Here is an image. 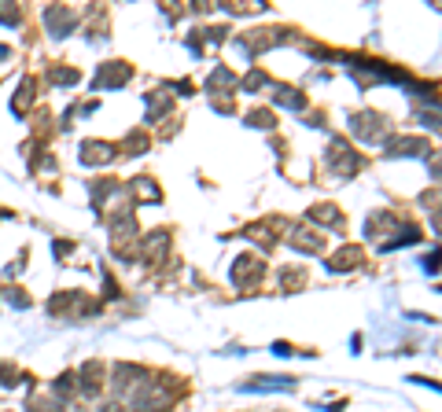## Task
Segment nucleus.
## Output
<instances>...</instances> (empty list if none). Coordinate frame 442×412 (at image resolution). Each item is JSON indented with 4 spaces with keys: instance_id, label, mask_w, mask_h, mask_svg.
I'll return each mask as SVG.
<instances>
[{
    "instance_id": "16",
    "label": "nucleus",
    "mask_w": 442,
    "mask_h": 412,
    "mask_svg": "<svg viewBox=\"0 0 442 412\" xmlns=\"http://www.w3.org/2000/svg\"><path fill=\"white\" fill-rule=\"evenodd\" d=\"M52 81H59V85H74L78 70H52Z\"/></svg>"
},
{
    "instance_id": "13",
    "label": "nucleus",
    "mask_w": 442,
    "mask_h": 412,
    "mask_svg": "<svg viewBox=\"0 0 442 412\" xmlns=\"http://www.w3.org/2000/svg\"><path fill=\"white\" fill-rule=\"evenodd\" d=\"M309 218L321 221V225H336V221H339V213H336L332 206H314V210H309Z\"/></svg>"
},
{
    "instance_id": "9",
    "label": "nucleus",
    "mask_w": 442,
    "mask_h": 412,
    "mask_svg": "<svg viewBox=\"0 0 442 412\" xmlns=\"http://www.w3.org/2000/svg\"><path fill=\"white\" fill-rule=\"evenodd\" d=\"M424 151H431L428 140H395L387 155H424Z\"/></svg>"
},
{
    "instance_id": "3",
    "label": "nucleus",
    "mask_w": 442,
    "mask_h": 412,
    "mask_svg": "<svg viewBox=\"0 0 442 412\" xmlns=\"http://www.w3.org/2000/svg\"><path fill=\"white\" fill-rule=\"evenodd\" d=\"M44 26L52 30V37H67V30L74 26V11L70 8H48L44 11Z\"/></svg>"
},
{
    "instance_id": "7",
    "label": "nucleus",
    "mask_w": 442,
    "mask_h": 412,
    "mask_svg": "<svg viewBox=\"0 0 442 412\" xmlns=\"http://www.w3.org/2000/svg\"><path fill=\"white\" fill-rule=\"evenodd\" d=\"M258 273H262V261H258V258H240V261H236V269H233V280L243 287V284H247V276H251V284H254Z\"/></svg>"
},
{
    "instance_id": "6",
    "label": "nucleus",
    "mask_w": 442,
    "mask_h": 412,
    "mask_svg": "<svg viewBox=\"0 0 442 412\" xmlns=\"http://www.w3.org/2000/svg\"><path fill=\"white\" fill-rule=\"evenodd\" d=\"M111 158H114V147H111V144L89 140L85 147H81V162H85V166H96V162H111Z\"/></svg>"
},
{
    "instance_id": "12",
    "label": "nucleus",
    "mask_w": 442,
    "mask_h": 412,
    "mask_svg": "<svg viewBox=\"0 0 442 412\" xmlns=\"http://www.w3.org/2000/svg\"><path fill=\"white\" fill-rule=\"evenodd\" d=\"M133 188H137V195H140V199H162V195H159V188L152 185V180H147V177H140V180H133Z\"/></svg>"
},
{
    "instance_id": "1",
    "label": "nucleus",
    "mask_w": 442,
    "mask_h": 412,
    "mask_svg": "<svg viewBox=\"0 0 442 412\" xmlns=\"http://www.w3.org/2000/svg\"><path fill=\"white\" fill-rule=\"evenodd\" d=\"M329 162H332V170H336L339 177H350L357 166H362V158H357V155H354L343 140H336V144L329 147Z\"/></svg>"
},
{
    "instance_id": "5",
    "label": "nucleus",
    "mask_w": 442,
    "mask_h": 412,
    "mask_svg": "<svg viewBox=\"0 0 442 412\" xmlns=\"http://www.w3.org/2000/svg\"><path fill=\"white\" fill-rule=\"evenodd\" d=\"M291 387H295V379H288V375H254V379H247L243 390H291Z\"/></svg>"
},
{
    "instance_id": "2",
    "label": "nucleus",
    "mask_w": 442,
    "mask_h": 412,
    "mask_svg": "<svg viewBox=\"0 0 442 412\" xmlns=\"http://www.w3.org/2000/svg\"><path fill=\"white\" fill-rule=\"evenodd\" d=\"M350 129H354V133L362 137V140H380L391 125L380 118V114H357V118L350 122Z\"/></svg>"
},
{
    "instance_id": "8",
    "label": "nucleus",
    "mask_w": 442,
    "mask_h": 412,
    "mask_svg": "<svg viewBox=\"0 0 442 412\" xmlns=\"http://www.w3.org/2000/svg\"><path fill=\"white\" fill-rule=\"evenodd\" d=\"M291 246H299V251H314V254H317L324 243H321L317 232H306V228H291Z\"/></svg>"
},
{
    "instance_id": "10",
    "label": "nucleus",
    "mask_w": 442,
    "mask_h": 412,
    "mask_svg": "<svg viewBox=\"0 0 442 412\" xmlns=\"http://www.w3.org/2000/svg\"><path fill=\"white\" fill-rule=\"evenodd\" d=\"M276 107H291V111H299V107H306V96H299L295 89H276Z\"/></svg>"
},
{
    "instance_id": "4",
    "label": "nucleus",
    "mask_w": 442,
    "mask_h": 412,
    "mask_svg": "<svg viewBox=\"0 0 442 412\" xmlns=\"http://www.w3.org/2000/svg\"><path fill=\"white\" fill-rule=\"evenodd\" d=\"M125 77H129L125 63H107V67H100V74H96V85L100 89H118V85H125Z\"/></svg>"
},
{
    "instance_id": "15",
    "label": "nucleus",
    "mask_w": 442,
    "mask_h": 412,
    "mask_svg": "<svg viewBox=\"0 0 442 412\" xmlns=\"http://www.w3.org/2000/svg\"><path fill=\"white\" fill-rule=\"evenodd\" d=\"M218 85H236V77L228 70H214V74H210V89H218Z\"/></svg>"
},
{
    "instance_id": "14",
    "label": "nucleus",
    "mask_w": 442,
    "mask_h": 412,
    "mask_svg": "<svg viewBox=\"0 0 442 412\" xmlns=\"http://www.w3.org/2000/svg\"><path fill=\"white\" fill-rule=\"evenodd\" d=\"M247 122L258 125V129H269V125H273V114H269V111H254V114H247Z\"/></svg>"
},
{
    "instance_id": "11",
    "label": "nucleus",
    "mask_w": 442,
    "mask_h": 412,
    "mask_svg": "<svg viewBox=\"0 0 442 412\" xmlns=\"http://www.w3.org/2000/svg\"><path fill=\"white\" fill-rule=\"evenodd\" d=\"M357 258H362V251H354V246H350V251H343V254L332 258V269H336V273H347V266H354Z\"/></svg>"
}]
</instances>
